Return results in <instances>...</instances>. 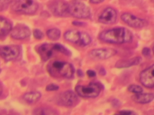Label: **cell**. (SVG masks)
<instances>
[{"mask_svg": "<svg viewBox=\"0 0 154 115\" xmlns=\"http://www.w3.org/2000/svg\"><path fill=\"white\" fill-rule=\"evenodd\" d=\"M99 38L104 42L118 44L131 42L133 36L127 28L117 27L102 32L99 35Z\"/></svg>", "mask_w": 154, "mask_h": 115, "instance_id": "obj_1", "label": "cell"}, {"mask_svg": "<svg viewBox=\"0 0 154 115\" xmlns=\"http://www.w3.org/2000/svg\"><path fill=\"white\" fill-rule=\"evenodd\" d=\"M48 70L53 76L67 78H71L75 72L74 67L72 64L59 61H55L49 65Z\"/></svg>", "mask_w": 154, "mask_h": 115, "instance_id": "obj_2", "label": "cell"}, {"mask_svg": "<svg viewBox=\"0 0 154 115\" xmlns=\"http://www.w3.org/2000/svg\"><path fill=\"white\" fill-rule=\"evenodd\" d=\"M38 5L34 0H14L11 7L14 11L26 14H32L37 10Z\"/></svg>", "mask_w": 154, "mask_h": 115, "instance_id": "obj_3", "label": "cell"}, {"mask_svg": "<svg viewBox=\"0 0 154 115\" xmlns=\"http://www.w3.org/2000/svg\"><path fill=\"white\" fill-rule=\"evenodd\" d=\"M101 87L99 84L92 82L86 85H78L75 90L78 95L82 97L93 98L99 95Z\"/></svg>", "mask_w": 154, "mask_h": 115, "instance_id": "obj_4", "label": "cell"}, {"mask_svg": "<svg viewBox=\"0 0 154 115\" xmlns=\"http://www.w3.org/2000/svg\"><path fill=\"white\" fill-rule=\"evenodd\" d=\"M69 13L79 18H86L91 15L89 8L83 3L75 1L69 4Z\"/></svg>", "mask_w": 154, "mask_h": 115, "instance_id": "obj_5", "label": "cell"}, {"mask_svg": "<svg viewBox=\"0 0 154 115\" xmlns=\"http://www.w3.org/2000/svg\"><path fill=\"white\" fill-rule=\"evenodd\" d=\"M79 99L72 91L68 90L63 92L59 96L57 100L58 104L65 107H73L78 104Z\"/></svg>", "mask_w": 154, "mask_h": 115, "instance_id": "obj_6", "label": "cell"}, {"mask_svg": "<svg viewBox=\"0 0 154 115\" xmlns=\"http://www.w3.org/2000/svg\"><path fill=\"white\" fill-rule=\"evenodd\" d=\"M122 21L129 26L135 28H141L147 24V21L129 13H125L121 16Z\"/></svg>", "mask_w": 154, "mask_h": 115, "instance_id": "obj_7", "label": "cell"}, {"mask_svg": "<svg viewBox=\"0 0 154 115\" xmlns=\"http://www.w3.org/2000/svg\"><path fill=\"white\" fill-rule=\"evenodd\" d=\"M117 53L116 50L112 48H100L92 50L89 53V56L93 59L102 60L108 59Z\"/></svg>", "mask_w": 154, "mask_h": 115, "instance_id": "obj_8", "label": "cell"}, {"mask_svg": "<svg viewBox=\"0 0 154 115\" xmlns=\"http://www.w3.org/2000/svg\"><path fill=\"white\" fill-rule=\"evenodd\" d=\"M20 49L15 45L0 46V55L5 60L8 61L14 60L19 56Z\"/></svg>", "mask_w": 154, "mask_h": 115, "instance_id": "obj_9", "label": "cell"}, {"mask_svg": "<svg viewBox=\"0 0 154 115\" xmlns=\"http://www.w3.org/2000/svg\"><path fill=\"white\" fill-rule=\"evenodd\" d=\"M154 65L152 64L143 70L140 75V80L141 83L145 87L152 88L154 87Z\"/></svg>", "mask_w": 154, "mask_h": 115, "instance_id": "obj_10", "label": "cell"}, {"mask_svg": "<svg viewBox=\"0 0 154 115\" xmlns=\"http://www.w3.org/2000/svg\"><path fill=\"white\" fill-rule=\"evenodd\" d=\"M117 13L113 8L108 7L105 9L98 17V21L102 24L107 25L114 23L117 19Z\"/></svg>", "mask_w": 154, "mask_h": 115, "instance_id": "obj_11", "label": "cell"}, {"mask_svg": "<svg viewBox=\"0 0 154 115\" xmlns=\"http://www.w3.org/2000/svg\"><path fill=\"white\" fill-rule=\"evenodd\" d=\"M51 9L55 15L58 16H64L69 13V4L61 0H57L52 4Z\"/></svg>", "mask_w": 154, "mask_h": 115, "instance_id": "obj_12", "label": "cell"}, {"mask_svg": "<svg viewBox=\"0 0 154 115\" xmlns=\"http://www.w3.org/2000/svg\"><path fill=\"white\" fill-rule=\"evenodd\" d=\"M30 31L29 28L22 24L17 25L12 29L11 31V35L12 37L17 39H22L26 38L30 36Z\"/></svg>", "mask_w": 154, "mask_h": 115, "instance_id": "obj_13", "label": "cell"}, {"mask_svg": "<svg viewBox=\"0 0 154 115\" xmlns=\"http://www.w3.org/2000/svg\"><path fill=\"white\" fill-rule=\"evenodd\" d=\"M53 50V44L45 43L39 47L38 51L42 59L46 61L51 57Z\"/></svg>", "mask_w": 154, "mask_h": 115, "instance_id": "obj_14", "label": "cell"}, {"mask_svg": "<svg viewBox=\"0 0 154 115\" xmlns=\"http://www.w3.org/2000/svg\"><path fill=\"white\" fill-rule=\"evenodd\" d=\"M142 60V58L140 57H136L129 59L120 60L116 63L115 66L119 68L128 67L139 64Z\"/></svg>", "mask_w": 154, "mask_h": 115, "instance_id": "obj_15", "label": "cell"}, {"mask_svg": "<svg viewBox=\"0 0 154 115\" xmlns=\"http://www.w3.org/2000/svg\"><path fill=\"white\" fill-rule=\"evenodd\" d=\"M153 93H142L135 94L132 96V99L135 102L140 104H146L152 102L154 99Z\"/></svg>", "mask_w": 154, "mask_h": 115, "instance_id": "obj_16", "label": "cell"}, {"mask_svg": "<svg viewBox=\"0 0 154 115\" xmlns=\"http://www.w3.org/2000/svg\"><path fill=\"white\" fill-rule=\"evenodd\" d=\"M64 36L66 40L73 43H78L79 40L80 32L75 30H69L64 33Z\"/></svg>", "mask_w": 154, "mask_h": 115, "instance_id": "obj_17", "label": "cell"}, {"mask_svg": "<svg viewBox=\"0 0 154 115\" xmlns=\"http://www.w3.org/2000/svg\"><path fill=\"white\" fill-rule=\"evenodd\" d=\"M10 23L4 18L0 17V36H4L11 31Z\"/></svg>", "mask_w": 154, "mask_h": 115, "instance_id": "obj_18", "label": "cell"}, {"mask_svg": "<svg viewBox=\"0 0 154 115\" xmlns=\"http://www.w3.org/2000/svg\"><path fill=\"white\" fill-rule=\"evenodd\" d=\"M41 96V94L39 92H31L24 94L23 96V98L28 103L32 104L38 101L40 98Z\"/></svg>", "mask_w": 154, "mask_h": 115, "instance_id": "obj_19", "label": "cell"}, {"mask_svg": "<svg viewBox=\"0 0 154 115\" xmlns=\"http://www.w3.org/2000/svg\"><path fill=\"white\" fill-rule=\"evenodd\" d=\"M46 34L49 39L53 40H56L59 38L60 31L57 28H51L47 31Z\"/></svg>", "mask_w": 154, "mask_h": 115, "instance_id": "obj_20", "label": "cell"}, {"mask_svg": "<svg viewBox=\"0 0 154 115\" xmlns=\"http://www.w3.org/2000/svg\"><path fill=\"white\" fill-rule=\"evenodd\" d=\"M91 39L90 35L85 32H80V37L79 43L82 46L89 45L91 42Z\"/></svg>", "mask_w": 154, "mask_h": 115, "instance_id": "obj_21", "label": "cell"}, {"mask_svg": "<svg viewBox=\"0 0 154 115\" xmlns=\"http://www.w3.org/2000/svg\"><path fill=\"white\" fill-rule=\"evenodd\" d=\"M55 110L48 108H42L35 110L34 113L36 115H53L56 114Z\"/></svg>", "mask_w": 154, "mask_h": 115, "instance_id": "obj_22", "label": "cell"}, {"mask_svg": "<svg viewBox=\"0 0 154 115\" xmlns=\"http://www.w3.org/2000/svg\"><path fill=\"white\" fill-rule=\"evenodd\" d=\"M54 50L63 53L66 55L70 56L71 55V52L64 46L59 44L53 45Z\"/></svg>", "mask_w": 154, "mask_h": 115, "instance_id": "obj_23", "label": "cell"}, {"mask_svg": "<svg viewBox=\"0 0 154 115\" xmlns=\"http://www.w3.org/2000/svg\"><path fill=\"white\" fill-rule=\"evenodd\" d=\"M128 90L130 92L135 94L142 93L143 89L140 86L136 84H131L128 88Z\"/></svg>", "mask_w": 154, "mask_h": 115, "instance_id": "obj_24", "label": "cell"}, {"mask_svg": "<svg viewBox=\"0 0 154 115\" xmlns=\"http://www.w3.org/2000/svg\"><path fill=\"white\" fill-rule=\"evenodd\" d=\"M33 34L35 38L39 40L42 39L44 37L43 33L38 29H36L34 30Z\"/></svg>", "mask_w": 154, "mask_h": 115, "instance_id": "obj_25", "label": "cell"}, {"mask_svg": "<svg viewBox=\"0 0 154 115\" xmlns=\"http://www.w3.org/2000/svg\"><path fill=\"white\" fill-rule=\"evenodd\" d=\"M59 89V86L57 84H49L46 87V90L48 91L57 90Z\"/></svg>", "mask_w": 154, "mask_h": 115, "instance_id": "obj_26", "label": "cell"}, {"mask_svg": "<svg viewBox=\"0 0 154 115\" xmlns=\"http://www.w3.org/2000/svg\"><path fill=\"white\" fill-rule=\"evenodd\" d=\"M10 2V0H0V11L6 8Z\"/></svg>", "mask_w": 154, "mask_h": 115, "instance_id": "obj_27", "label": "cell"}, {"mask_svg": "<svg viewBox=\"0 0 154 115\" xmlns=\"http://www.w3.org/2000/svg\"><path fill=\"white\" fill-rule=\"evenodd\" d=\"M143 55L145 57L149 56L151 53V50L148 47H145L142 50Z\"/></svg>", "mask_w": 154, "mask_h": 115, "instance_id": "obj_28", "label": "cell"}, {"mask_svg": "<svg viewBox=\"0 0 154 115\" xmlns=\"http://www.w3.org/2000/svg\"><path fill=\"white\" fill-rule=\"evenodd\" d=\"M134 113L132 111L128 110H122L119 112V113L120 114L123 115L133 114Z\"/></svg>", "mask_w": 154, "mask_h": 115, "instance_id": "obj_29", "label": "cell"}, {"mask_svg": "<svg viewBox=\"0 0 154 115\" xmlns=\"http://www.w3.org/2000/svg\"><path fill=\"white\" fill-rule=\"evenodd\" d=\"M86 73L88 76L91 78L94 77L96 75V72L94 71L91 69L88 70Z\"/></svg>", "mask_w": 154, "mask_h": 115, "instance_id": "obj_30", "label": "cell"}, {"mask_svg": "<svg viewBox=\"0 0 154 115\" xmlns=\"http://www.w3.org/2000/svg\"><path fill=\"white\" fill-rule=\"evenodd\" d=\"M112 104L113 106L117 107L121 105L120 102L117 99H114L112 101Z\"/></svg>", "mask_w": 154, "mask_h": 115, "instance_id": "obj_31", "label": "cell"}, {"mask_svg": "<svg viewBox=\"0 0 154 115\" xmlns=\"http://www.w3.org/2000/svg\"><path fill=\"white\" fill-rule=\"evenodd\" d=\"M72 24L74 25L78 26H84L85 25L84 22L77 21H73Z\"/></svg>", "mask_w": 154, "mask_h": 115, "instance_id": "obj_32", "label": "cell"}, {"mask_svg": "<svg viewBox=\"0 0 154 115\" xmlns=\"http://www.w3.org/2000/svg\"><path fill=\"white\" fill-rule=\"evenodd\" d=\"M99 73L102 76H104L106 75V71L104 67H101L99 70Z\"/></svg>", "mask_w": 154, "mask_h": 115, "instance_id": "obj_33", "label": "cell"}, {"mask_svg": "<svg viewBox=\"0 0 154 115\" xmlns=\"http://www.w3.org/2000/svg\"><path fill=\"white\" fill-rule=\"evenodd\" d=\"M104 0H90V2L92 4H97L102 2Z\"/></svg>", "mask_w": 154, "mask_h": 115, "instance_id": "obj_34", "label": "cell"}, {"mask_svg": "<svg viewBox=\"0 0 154 115\" xmlns=\"http://www.w3.org/2000/svg\"><path fill=\"white\" fill-rule=\"evenodd\" d=\"M77 73L78 75L80 77H82L84 75L83 72L81 69H78L77 71Z\"/></svg>", "mask_w": 154, "mask_h": 115, "instance_id": "obj_35", "label": "cell"}, {"mask_svg": "<svg viewBox=\"0 0 154 115\" xmlns=\"http://www.w3.org/2000/svg\"><path fill=\"white\" fill-rule=\"evenodd\" d=\"M3 91V88L2 85L0 83V96L2 94Z\"/></svg>", "mask_w": 154, "mask_h": 115, "instance_id": "obj_36", "label": "cell"}]
</instances>
